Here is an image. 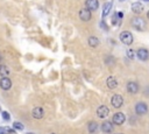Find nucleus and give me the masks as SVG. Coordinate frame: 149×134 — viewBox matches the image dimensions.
Segmentation results:
<instances>
[{"label":"nucleus","mask_w":149,"mask_h":134,"mask_svg":"<svg viewBox=\"0 0 149 134\" xmlns=\"http://www.w3.org/2000/svg\"><path fill=\"white\" fill-rule=\"evenodd\" d=\"M130 25H132V27H133L134 29H136V30H139V32H143V30L146 29V26H147L146 21H144L142 18H140V17L133 18L132 21H130Z\"/></svg>","instance_id":"nucleus-1"},{"label":"nucleus","mask_w":149,"mask_h":134,"mask_svg":"<svg viewBox=\"0 0 149 134\" xmlns=\"http://www.w3.org/2000/svg\"><path fill=\"white\" fill-rule=\"evenodd\" d=\"M119 39H120V41H121L123 44H126V46H130V44L133 43V41H134L133 34H132L129 30H123V32H121L120 35H119Z\"/></svg>","instance_id":"nucleus-2"},{"label":"nucleus","mask_w":149,"mask_h":134,"mask_svg":"<svg viewBox=\"0 0 149 134\" xmlns=\"http://www.w3.org/2000/svg\"><path fill=\"white\" fill-rule=\"evenodd\" d=\"M91 12H92V11H90V10L86 8V7L82 8V10L79 11V19H81L82 21H85V22L90 21V20L92 19V13H91Z\"/></svg>","instance_id":"nucleus-3"},{"label":"nucleus","mask_w":149,"mask_h":134,"mask_svg":"<svg viewBox=\"0 0 149 134\" xmlns=\"http://www.w3.org/2000/svg\"><path fill=\"white\" fill-rule=\"evenodd\" d=\"M111 104L114 108H120L123 104V98L120 96V95H114L111 99Z\"/></svg>","instance_id":"nucleus-4"},{"label":"nucleus","mask_w":149,"mask_h":134,"mask_svg":"<svg viewBox=\"0 0 149 134\" xmlns=\"http://www.w3.org/2000/svg\"><path fill=\"white\" fill-rule=\"evenodd\" d=\"M125 120H126V117H125V114L122 112H117L113 115V118H112V122L114 125H118V126L119 125H122L125 122Z\"/></svg>","instance_id":"nucleus-5"},{"label":"nucleus","mask_w":149,"mask_h":134,"mask_svg":"<svg viewBox=\"0 0 149 134\" xmlns=\"http://www.w3.org/2000/svg\"><path fill=\"white\" fill-rule=\"evenodd\" d=\"M135 112L139 114V115H144L147 112H148V105L146 103H137L136 106H135Z\"/></svg>","instance_id":"nucleus-6"},{"label":"nucleus","mask_w":149,"mask_h":134,"mask_svg":"<svg viewBox=\"0 0 149 134\" xmlns=\"http://www.w3.org/2000/svg\"><path fill=\"white\" fill-rule=\"evenodd\" d=\"M108 114H110V108H108L107 106L101 105V106L98 107V110H97V115H98L99 118L105 119V118H107Z\"/></svg>","instance_id":"nucleus-7"},{"label":"nucleus","mask_w":149,"mask_h":134,"mask_svg":"<svg viewBox=\"0 0 149 134\" xmlns=\"http://www.w3.org/2000/svg\"><path fill=\"white\" fill-rule=\"evenodd\" d=\"M85 7L89 8L90 11L95 12L99 7V1L98 0H85Z\"/></svg>","instance_id":"nucleus-8"},{"label":"nucleus","mask_w":149,"mask_h":134,"mask_svg":"<svg viewBox=\"0 0 149 134\" xmlns=\"http://www.w3.org/2000/svg\"><path fill=\"white\" fill-rule=\"evenodd\" d=\"M136 56H137V58L141 59V61H147V59L149 58V51H148V49H146V48H140V49L136 51Z\"/></svg>","instance_id":"nucleus-9"},{"label":"nucleus","mask_w":149,"mask_h":134,"mask_svg":"<svg viewBox=\"0 0 149 134\" xmlns=\"http://www.w3.org/2000/svg\"><path fill=\"white\" fill-rule=\"evenodd\" d=\"M0 88L5 91L10 90L12 88V81L8 77H1V79H0Z\"/></svg>","instance_id":"nucleus-10"},{"label":"nucleus","mask_w":149,"mask_h":134,"mask_svg":"<svg viewBox=\"0 0 149 134\" xmlns=\"http://www.w3.org/2000/svg\"><path fill=\"white\" fill-rule=\"evenodd\" d=\"M143 10H144V6H143L142 3L136 1V3H133V4H132V11H133V13H135V14H141V13L143 12Z\"/></svg>","instance_id":"nucleus-11"},{"label":"nucleus","mask_w":149,"mask_h":134,"mask_svg":"<svg viewBox=\"0 0 149 134\" xmlns=\"http://www.w3.org/2000/svg\"><path fill=\"white\" fill-rule=\"evenodd\" d=\"M32 115H33V118H35V119H37V120L42 119L43 115H44V110H43V107H35V108L33 110V112H32Z\"/></svg>","instance_id":"nucleus-12"},{"label":"nucleus","mask_w":149,"mask_h":134,"mask_svg":"<svg viewBox=\"0 0 149 134\" xmlns=\"http://www.w3.org/2000/svg\"><path fill=\"white\" fill-rule=\"evenodd\" d=\"M113 129H114V127H113V124L111 121H104L101 124V131L104 133H112Z\"/></svg>","instance_id":"nucleus-13"},{"label":"nucleus","mask_w":149,"mask_h":134,"mask_svg":"<svg viewBox=\"0 0 149 134\" xmlns=\"http://www.w3.org/2000/svg\"><path fill=\"white\" fill-rule=\"evenodd\" d=\"M112 6H113V0H110V1H107L104 5V7H103V18H106L110 14V12L112 10Z\"/></svg>","instance_id":"nucleus-14"},{"label":"nucleus","mask_w":149,"mask_h":134,"mask_svg":"<svg viewBox=\"0 0 149 134\" xmlns=\"http://www.w3.org/2000/svg\"><path fill=\"white\" fill-rule=\"evenodd\" d=\"M127 91L129 93H137L139 91V85L136 82H129L127 84Z\"/></svg>","instance_id":"nucleus-15"},{"label":"nucleus","mask_w":149,"mask_h":134,"mask_svg":"<svg viewBox=\"0 0 149 134\" xmlns=\"http://www.w3.org/2000/svg\"><path fill=\"white\" fill-rule=\"evenodd\" d=\"M11 74V70L7 65L5 64H0V76L1 77H8Z\"/></svg>","instance_id":"nucleus-16"},{"label":"nucleus","mask_w":149,"mask_h":134,"mask_svg":"<svg viewBox=\"0 0 149 134\" xmlns=\"http://www.w3.org/2000/svg\"><path fill=\"white\" fill-rule=\"evenodd\" d=\"M88 43H89L90 47L97 48V47L100 44V40H99L98 37H96V36H90V37L88 39Z\"/></svg>","instance_id":"nucleus-17"},{"label":"nucleus","mask_w":149,"mask_h":134,"mask_svg":"<svg viewBox=\"0 0 149 134\" xmlns=\"http://www.w3.org/2000/svg\"><path fill=\"white\" fill-rule=\"evenodd\" d=\"M106 83H107V86H108L110 89H115V88L118 86V81H117V78L113 77V76L108 77L107 81H106Z\"/></svg>","instance_id":"nucleus-18"},{"label":"nucleus","mask_w":149,"mask_h":134,"mask_svg":"<svg viewBox=\"0 0 149 134\" xmlns=\"http://www.w3.org/2000/svg\"><path fill=\"white\" fill-rule=\"evenodd\" d=\"M88 129L90 133H96L98 131V124L96 121H90L88 125Z\"/></svg>","instance_id":"nucleus-19"},{"label":"nucleus","mask_w":149,"mask_h":134,"mask_svg":"<svg viewBox=\"0 0 149 134\" xmlns=\"http://www.w3.org/2000/svg\"><path fill=\"white\" fill-rule=\"evenodd\" d=\"M120 21H121V18L119 17L118 12L113 13V15H112V25H113V26H118V25L120 23Z\"/></svg>","instance_id":"nucleus-20"},{"label":"nucleus","mask_w":149,"mask_h":134,"mask_svg":"<svg viewBox=\"0 0 149 134\" xmlns=\"http://www.w3.org/2000/svg\"><path fill=\"white\" fill-rule=\"evenodd\" d=\"M13 128H15V129H18V131H22L23 128H25V126L21 124V122H13Z\"/></svg>","instance_id":"nucleus-21"},{"label":"nucleus","mask_w":149,"mask_h":134,"mask_svg":"<svg viewBox=\"0 0 149 134\" xmlns=\"http://www.w3.org/2000/svg\"><path fill=\"white\" fill-rule=\"evenodd\" d=\"M0 132L7 134V133H13L14 131H13V129H11L10 127H0Z\"/></svg>","instance_id":"nucleus-22"},{"label":"nucleus","mask_w":149,"mask_h":134,"mask_svg":"<svg viewBox=\"0 0 149 134\" xmlns=\"http://www.w3.org/2000/svg\"><path fill=\"white\" fill-rule=\"evenodd\" d=\"M127 57H128V58H130V59L135 58V50H133V49H129V50L127 51Z\"/></svg>","instance_id":"nucleus-23"},{"label":"nucleus","mask_w":149,"mask_h":134,"mask_svg":"<svg viewBox=\"0 0 149 134\" xmlns=\"http://www.w3.org/2000/svg\"><path fill=\"white\" fill-rule=\"evenodd\" d=\"M3 118H4V120H6V121H8L10 119H11V117H10V113L8 112H6V111H3Z\"/></svg>","instance_id":"nucleus-24"},{"label":"nucleus","mask_w":149,"mask_h":134,"mask_svg":"<svg viewBox=\"0 0 149 134\" xmlns=\"http://www.w3.org/2000/svg\"><path fill=\"white\" fill-rule=\"evenodd\" d=\"M100 27H101V28H103L104 30H108V26H107V25H106V23L104 22V20H103V21L100 22Z\"/></svg>","instance_id":"nucleus-25"},{"label":"nucleus","mask_w":149,"mask_h":134,"mask_svg":"<svg viewBox=\"0 0 149 134\" xmlns=\"http://www.w3.org/2000/svg\"><path fill=\"white\" fill-rule=\"evenodd\" d=\"M147 18H148V19H149V11H148V12H147Z\"/></svg>","instance_id":"nucleus-26"},{"label":"nucleus","mask_w":149,"mask_h":134,"mask_svg":"<svg viewBox=\"0 0 149 134\" xmlns=\"http://www.w3.org/2000/svg\"><path fill=\"white\" fill-rule=\"evenodd\" d=\"M119 1H120V3H123V1H125V0H119Z\"/></svg>","instance_id":"nucleus-27"},{"label":"nucleus","mask_w":149,"mask_h":134,"mask_svg":"<svg viewBox=\"0 0 149 134\" xmlns=\"http://www.w3.org/2000/svg\"><path fill=\"white\" fill-rule=\"evenodd\" d=\"M0 134H5V133H1V132H0Z\"/></svg>","instance_id":"nucleus-28"},{"label":"nucleus","mask_w":149,"mask_h":134,"mask_svg":"<svg viewBox=\"0 0 149 134\" xmlns=\"http://www.w3.org/2000/svg\"><path fill=\"white\" fill-rule=\"evenodd\" d=\"M144 1H149V0H144Z\"/></svg>","instance_id":"nucleus-29"},{"label":"nucleus","mask_w":149,"mask_h":134,"mask_svg":"<svg viewBox=\"0 0 149 134\" xmlns=\"http://www.w3.org/2000/svg\"><path fill=\"white\" fill-rule=\"evenodd\" d=\"M28 134H32V133H28Z\"/></svg>","instance_id":"nucleus-30"}]
</instances>
